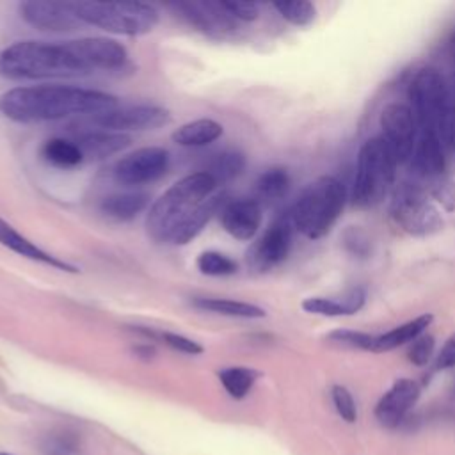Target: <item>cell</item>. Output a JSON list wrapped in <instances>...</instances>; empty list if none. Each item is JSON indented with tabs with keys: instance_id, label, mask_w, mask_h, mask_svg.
Listing matches in <instances>:
<instances>
[{
	"instance_id": "e0dca14e",
	"label": "cell",
	"mask_w": 455,
	"mask_h": 455,
	"mask_svg": "<svg viewBox=\"0 0 455 455\" xmlns=\"http://www.w3.org/2000/svg\"><path fill=\"white\" fill-rule=\"evenodd\" d=\"M411 169L416 176L430 181L444 176V146L437 133L430 130H419L414 151L411 155Z\"/></svg>"
},
{
	"instance_id": "4dcf8cb0",
	"label": "cell",
	"mask_w": 455,
	"mask_h": 455,
	"mask_svg": "<svg viewBox=\"0 0 455 455\" xmlns=\"http://www.w3.org/2000/svg\"><path fill=\"white\" fill-rule=\"evenodd\" d=\"M196 267L201 274L212 275V277H224V275H233L238 270V263L229 258L224 252L219 251H204L197 256Z\"/></svg>"
},
{
	"instance_id": "d6a6232c",
	"label": "cell",
	"mask_w": 455,
	"mask_h": 455,
	"mask_svg": "<svg viewBox=\"0 0 455 455\" xmlns=\"http://www.w3.org/2000/svg\"><path fill=\"white\" fill-rule=\"evenodd\" d=\"M341 243L355 258H368L371 254V240L359 226H348L341 235Z\"/></svg>"
},
{
	"instance_id": "2e32d148",
	"label": "cell",
	"mask_w": 455,
	"mask_h": 455,
	"mask_svg": "<svg viewBox=\"0 0 455 455\" xmlns=\"http://www.w3.org/2000/svg\"><path fill=\"white\" fill-rule=\"evenodd\" d=\"M220 224L236 240H251L261 226V204L256 199L238 197L226 201L220 210Z\"/></svg>"
},
{
	"instance_id": "d4e9b609",
	"label": "cell",
	"mask_w": 455,
	"mask_h": 455,
	"mask_svg": "<svg viewBox=\"0 0 455 455\" xmlns=\"http://www.w3.org/2000/svg\"><path fill=\"white\" fill-rule=\"evenodd\" d=\"M192 306L201 311H210L233 318H263L267 315V311L256 304L220 297H196L192 299Z\"/></svg>"
},
{
	"instance_id": "4316f807",
	"label": "cell",
	"mask_w": 455,
	"mask_h": 455,
	"mask_svg": "<svg viewBox=\"0 0 455 455\" xmlns=\"http://www.w3.org/2000/svg\"><path fill=\"white\" fill-rule=\"evenodd\" d=\"M41 156L46 164L59 169H71L84 162L82 151L78 149L76 142L60 137L44 140V144L41 146Z\"/></svg>"
},
{
	"instance_id": "ac0fdd59",
	"label": "cell",
	"mask_w": 455,
	"mask_h": 455,
	"mask_svg": "<svg viewBox=\"0 0 455 455\" xmlns=\"http://www.w3.org/2000/svg\"><path fill=\"white\" fill-rule=\"evenodd\" d=\"M366 304V290L363 286H354L347 290L343 295L325 297V295H315L302 300L300 307L309 315L318 316H350L363 309Z\"/></svg>"
},
{
	"instance_id": "52a82bcc",
	"label": "cell",
	"mask_w": 455,
	"mask_h": 455,
	"mask_svg": "<svg viewBox=\"0 0 455 455\" xmlns=\"http://www.w3.org/2000/svg\"><path fill=\"white\" fill-rule=\"evenodd\" d=\"M84 25L121 36H144L158 23V11L146 2H73Z\"/></svg>"
},
{
	"instance_id": "ffe728a7",
	"label": "cell",
	"mask_w": 455,
	"mask_h": 455,
	"mask_svg": "<svg viewBox=\"0 0 455 455\" xmlns=\"http://www.w3.org/2000/svg\"><path fill=\"white\" fill-rule=\"evenodd\" d=\"M0 243L11 251H14L16 254L23 256V258H28L32 261H39V263H44V265H50L53 268H59V270H64V272H71V274H76L78 268L68 261H62L60 258L43 251L41 247H37L36 243H32L27 236L20 235L9 222H5L4 219H0Z\"/></svg>"
},
{
	"instance_id": "60d3db41",
	"label": "cell",
	"mask_w": 455,
	"mask_h": 455,
	"mask_svg": "<svg viewBox=\"0 0 455 455\" xmlns=\"http://www.w3.org/2000/svg\"><path fill=\"white\" fill-rule=\"evenodd\" d=\"M451 395H453V398H455V384H453V387H451Z\"/></svg>"
},
{
	"instance_id": "277c9868",
	"label": "cell",
	"mask_w": 455,
	"mask_h": 455,
	"mask_svg": "<svg viewBox=\"0 0 455 455\" xmlns=\"http://www.w3.org/2000/svg\"><path fill=\"white\" fill-rule=\"evenodd\" d=\"M345 185L334 176H320L311 181L290 210L293 228L309 240L323 238L338 222L347 204Z\"/></svg>"
},
{
	"instance_id": "484cf974",
	"label": "cell",
	"mask_w": 455,
	"mask_h": 455,
	"mask_svg": "<svg viewBox=\"0 0 455 455\" xmlns=\"http://www.w3.org/2000/svg\"><path fill=\"white\" fill-rule=\"evenodd\" d=\"M291 185V176L286 167H270L263 171L256 183H254V192H256V201L263 203H274L283 199Z\"/></svg>"
},
{
	"instance_id": "e575fe53",
	"label": "cell",
	"mask_w": 455,
	"mask_h": 455,
	"mask_svg": "<svg viewBox=\"0 0 455 455\" xmlns=\"http://www.w3.org/2000/svg\"><path fill=\"white\" fill-rule=\"evenodd\" d=\"M428 196L444 212H455V181L451 178L441 176L430 181Z\"/></svg>"
},
{
	"instance_id": "603a6c76",
	"label": "cell",
	"mask_w": 455,
	"mask_h": 455,
	"mask_svg": "<svg viewBox=\"0 0 455 455\" xmlns=\"http://www.w3.org/2000/svg\"><path fill=\"white\" fill-rule=\"evenodd\" d=\"M149 196L146 192H121L107 196L100 203V212L117 222H126L135 219L148 208Z\"/></svg>"
},
{
	"instance_id": "7a4b0ae2",
	"label": "cell",
	"mask_w": 455,
	"mask_h": 455,
	"mask_svg": "<svg viewBox=\"0 0 455 455\" xmlns=\"http://www.w3.org/2000/svg\"><path fill=\"white\" fill-rule=\"evenodd\" d=\"M117 107L114 94L73 85H27L0 94V112L14 123L57 121L69 116H98Z\"/></svg>"
},
{
	"instance_id": "cb8c5ba5",
	"label": "cell",
	"mask_w": 455,
	"mask_h": 455,
	"mask_svg": "<svg viewBox=\"0 0 455 455\" xmlns=\"http://www.w3.org/2000/svg\"><path fill=\"white\" fill-rule=\"evenodd\" d=\"M222 132H224V128L220 123H217L215 119L201 117V119L188 121V123L181 124L180 128H176L172 132L171 139L180 146L201 148V146H208L213 140H217L222 135Z\"/></svg>"
},
{
	"instance_id": "83f0119b",
	"label": "cell",
	"mask_w": 455,
	"mask_h": 455,
	"mask_svg": "<svg viewBox=\"0 0 455 455\" xmlns=\"http://www.w3.org/2000/svg\"><path fill=\"white\" fill-rule=\"evenodd\" d=\"M258 377L259 371L249 366H228L219 371V380L222 387L235 400L245 398L256 384Z\"/></svg>"
},
{
	"instance_id": "d6986e66",
	"label": "cell",
	"mask_w": 455,
	"mask_h": 455,
	"mask_svg": "<svg viewBox=\"0 0 455 455\" xmlns=\"http://www.w3.org/2000/svg\"><path fill=\"white\" fill-rule=\"evenodd\" d=\"M78 149L82 151L84 160L98 162L105 160L110 155H116L123 151L130 142L128 133H117V132H107V130H85L75 139Z\"/></svg>"
},
{
	"instance_id": "5bb4252c",
	"label": "cell",
	"mask_w": 455,
	"mask_h": 455,
	"mask_svg": "<svg viewBox=\"0 0 455 455\" xmlns=\"http://www.w3.org/2000/svg\"><path fill=\"white\" fill-rule=\"evenodd\" d=\"M18 11L23 21L43 32H75L84 27L75 12L73 2L25 0Z\"/></svg>"
},
{
	"instance_id": "b9f144b4",
	"label": "cell",
	"mask_w": 455,
	"mask_h": 455,
	"mask_svg": "<svg viewBox=\"0 0 455 455\" xmlns=\"http://www.w3.org/2000/svg\"><path fill=\"white\" fill-rule=\"evenodd\" d=\"M0 455H12V453H5V451H0Z\"/></svg>"
},
{
	"instance_id": "d590c367",
	"label": "cell",
	"mask_w": 455,
	"mask_h": 455,
	"mask_svg": "<svg viewBox=\"0 0 455 455\" xmlns=\"http://www.w3.org/2000/svg\"><path fill=\"white\" fill-rule=\"evenodd\" d=\"M434 350H435V338L432 334H421L418 336L407 350V359L414 364V366H427L432 357H434Z\"/></svg>"
},
{
	"instance_id": "f546056e",
	"label": "cell",
	"mask_w": 455,
	"mask_h": 455,
	"mask_svg": "<svg viewBox=\"0 0 455 455\" xmlns=\"http://www.w3.org/2000/svg\"><path fill=\"white\" fill-rule=\"evenodd\" d=\"M272 5L283 20L295 27H307L316 18V5L309 0H284L274 2Z\"/></svg>"
},
{
	"instance_id": "44dd1931",
	"label": "cell",
	"mask_w": 455,
	"mask_h": 455,
	"mask_svg": "<svg viewBox=\"0 0 455 455\" xmlns=\"http://www.w3.org/2000/svg\"><path fill=\"white\" fill-rule=\"evenodd\" d=\"M432 322H434L432 313H421V315H418V316H414L382 334H375L371 352H389L402 345L412 343L418 336L427 332V329L430 327Z\"/></svg>"
},
{
	"instance_id": "ab89813d",
	"label": "cell",
	"mask_w": 455,
	"mask_h": 455,
	"mask_svg": "<svg viewBox=\"0 0 455 455\" xmlns=\"http://www.w3.org/2000/svg\"><path fill=\"white\" fill-rule=\"evenodd\" d=\"M133 352L139 355V357H144V359H149L155 355V348L149 347V345H139L133 348Z\"/></svg>"
},
{
	"instance_id": "f1b7e54d",
	"label": "cell",
	"mask_w": 455,
	"mask_h": 455,
	"mask_svg": "<svg viewBox=\"0 0 455 455\" xmlns=\"http://www.w3.org/2000/svg\"><path fill=\"white\" fill-rule=\"evenodd\" d=\"M243 169H245L243 153H240L236 149H226V151H220L212 156L204 172H208L219 185V183H226V181H231L233 178L240 176Z\"/></svg>"
},
{
	"instance_id": "7bdbcfd3",
	"label": "cell",
	"mask_w": 455,
	"mask_h": 455,
	"mask_svg": "<svg viewBox=\"0 0 455 455\" xmlns=\"http://www.w3.org/2000/svg\"><path fill=\"white\" fill-rule=\"evenodd\" d=\"M453 59H455V43H453Z\"/></svg>"
},
{
	"instance_id": "3957f363",
	"label": "cell",
	"mask_w": 455,
	"mask_h": 455,
	"mask_svg": "<svg viewBox=\"0 0 455 455\" xmlns=\"http://www.w3.org/2000/svg\"><path fill=\"white\" fill-rule=\"evenodd\" d=\"M217 188V181L204 171L192 172L171 185L149 208L148 235L155 242L172 240L180 224Z\"/></svg>"
},
{
	"instance_id": "8d00e7d4",
	"label": "cell",
	"mask_w": 455,
	"mask_h": 455,
	"mask_svg": "<svg viewBox=\"0 0 455 455\" xmlns=\"http://www.w3.org/2000/svg\"><path fill=\"white\" fill-rule=\"evenodd\" d=\"M158 338L167 345L171 347L172 350L176 352H181V354H188V355H199L203 354V345L183 336V334H178V332H169V331H164V332H158Z\"/></svg>"
},
{
	"instance_id": "9a60e30c",
	"label": "cell",
	"mask_w": 455,
	"mask_h": 455,
	"mask_svg": "<svg viewBox=\"0 0 455 455\" xmlns=\"http://www.w3.org/2000/svg\"><path fill=\"white\" fill-rule=\"evenodd\" d=\"M419 395L421 387L416 380L407 377L396 379L375 403V419L386 428L398 427L405 419L409 411L416 405Z\"/></svg>"
},
{
	"instance_id": "7402d4cb",
	"label": "cell",
	"mask_w": 455,
	"mask_h": 455,
	"mask_svg": "<svg viewBox=\"0 0 455 455\" xmlns=\"http://www.w3.org/2000/svg\"><path fill=\"white\" fill-rule=\"evenodd\" d=\"M226 199H228V194L226 192H219V194H213L210 196L204 203H201L181 224L180 228L176 229L174 236H172V242L174 243H180V245H185L188 242H192L201 231L203 228L210 222V219L222 210V206L226 204Z\"/></svg>"
},
{
	"instance_id": "8fae6325",
	"label": "cell",
	"mask_w": 455,
	"mask_h": 455,
	"mask_svg": "<svg viewBox=\"0 0 455 455\" xmlns=\"http://www.w3.org/2000/svg\"><path fill=\"white\" fill-rule=\"evenodd\" d=\"M169 151L158 146L139 148L114 165V178L121 185H144L162 178L169 167Z\"/></svg>"
},
{
	"instance_id": "30bf717a",
	"label": "cell",
	"mask_w": 455,
	"mask_h": 455,
	"mask_svg": "<svg viewBox=\"0 0 455 455\" xmlns=\"http://www.w3.org/2000/svg\"><path fill=\"white\" fill-rule=\"evenodd\" d=\"M167 7L192 28L210 37H226L236 30V21L220 0H183Z\"/></svg>"
},
{
	"instance_id": "5b68a950",
	"label": "cell",
	"mask_w": 455,
	"mask_h": 455,
	"mask_svg": "<svg viewBox=\"0 0 455 455\" xmlns=\"http://www.w3.org/2000/svg\"><path fill=\"white\" fill-rule=\"evenodd\" d=\"M396 160L386 140L379 137L368 139L357 153V165L350 201L357 208H371L379 204L393 187Z\"/></svg>"
},
{
	"instance_id": "8992f818",
	"label": "cell",
	"mask_w": 455,
	"mask_h": 455,
	"mask_svg": "<svg viewBox=\"0 0 455 455\" xmlns=\"http://www.w3.org/2000/svg\"><path fill=\"white\" fill-rule=\"evenodd\" d=\"M409 101L418 126L437 133L443 142L453 116L455 98L435 68L425 66L414 73L409 84Z\"/></svg>"
},
{
	"instance_id": "7c38bea8",
	"label": "cell",
	"mask_w": 455,
	"mask_h": 455,
	"mask_svg": "<svg viewBox=\"0 0 455 455\" xmlns=\"http://www.w3.org/2000/svg\"><path fill=\"white\" fill-rule=\"evenodd\" d=\"M91 121L100 126V130L126 133L160 128L171 121V114L158 105H128L92 116Z\"/></svg>"
},
{
	"instance_id": "836d02e7",
	"label": "cell",
	"mask_w": 455,
	"mask_h": 455,
	"mask_svg": "<svg viewBox=\"0 0 455 455\" xmlns=\"http://www.w3.org/2000/svg\"><path fill=\"white\" fill-rule=\"evenodd\" d=\"M331 400L334 405V411L338 416L347 421V423H355L357 421V405L354 400V395L348 391V387L341 384H334L331 387Z\"/></svg>"
},
{
	"instance_id": "ba28073f",
	"label": "cell",
	"mask_w": 455,
	"mask_h": 455,
	"mask_svg": "<svg viewBox=\"0 0 455 455\" xmlns=\"http://www.w3.org/2000/svg\"><path fill=\"white\" fill-rule=\"evenodd\" d=\"M389 217L396 228L411 236H430L443 229L439 206L416 183H400L391 192Z\"/></svg>"
},
{
	"instance_id": "6da1fadb",
	"label": "cell",
	"mask_w": 455,
	"mask_h": 455,
	"mask_svg": "<svg viewBox=\"0 0 455 455\" xmlns=\"http://www.w3.org/2000/svg\"><path fill=\"white\" fill-rule=\"evenodd\" d=\"M126 48L110 37L64 43L16 41L0 52V75L9 80H43L114 71L126 64Z\"/></svg>"
},
{
	"instance_id": "9c48e42d",
	"label": "cell",
	"mask_w": 455,
	"mask_h": 455,
	"mask_svg": "<svg viewBox=\"0 0 455 455\" xmlns=\"http://www.w3.org/2000/svg\"><path fill=\"white\" fill-rule=\"evenodd\" d=\"M382 139L398 164L411 160L418 140V121L409 105L387 103L379 116Z\"/></svg>"
},
{
	"instance_id": "1f68e13d",
	"label": "cell",
	"mask_w": 455,
	"mask_h": 455,
	"mask_svg": "<svg viewBox=\"0 0 455 455\" xmlns=\"http://www.w3.org/2000/svg\"><path fill=\"white\" fill-rule=\"evenodd\" d=\"M325 339L332 345H338V347L371 352L375 334L363 332V331H354V329H334L325 336Z\"/></svg>"
},
{
	"instance_id": "74e56055",
	"label": "cell",
	"mask_w": 455,
	"mask_h": 455,
	"mask_svg": "<svg viewBox=\"0 0 455 455\" xmlns=\"http://www.w3.org/2000/svg\"><path fill=\"white\" fill-rule=\"evenodd\" d=\"M235 21H254L259 16V5L247 0H220Z\"/></svg>"
},
{
	"instance_id": "f35d334b",
	"label": "cell",
	"mask_w": 455,
	"mask_h": 455,
	"mask_svg": "<svg viewBox=\"0 0 455 455\" xmlns=\"http://www.w3.org/2000/svg\"><path fill=\"white\" fill-rule=\"evenodd\" d=\"M455 368V332H451L443 343L441 350L434 359V370H448Z\"/></svg>"
},
{
	"instance_id": "4fadbf2b",
	"label": "cell",
	"mask_w": 455,
	"mask_h": 455,
	"mask_svg": "<svg viewBox=\"0 0 455 455\" xmlns=\"http://www.w3.org/2000/svg\"><path fill=\"white\" fill-rule=\"evenodd\" d=\"M293 224L290 215L275 219L265 233L254 242L247 254V263L256 272H268L270 268L281 265L291 251Z\"/></svg>"
}]
</instances>
